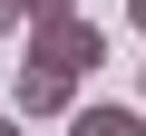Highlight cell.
Returning a JSON list of instances; mask_svg holds the SVG:
<instances>
[{
    "instance_id": "obj_6",
    "label": "cell",
    "mask_w": 146,
    "mask_h": 136,
    "mask_svg": "<svg viewBox=\"0 0 146 136\" xmlns=\"http://www.w3.org/2000/svg\"><path fill=\"white\" fill-rule=\"evenodd\" d=\"M127 20H136V29H146V0H127Z\"/></svg>"
},
{
    "instance_id": "obj_4",
    "label": "cell",
    "mask_w": 146,
    "mask_h": 136,
    "mask_svg": "<svg viewBox=\"0 0 146 136\" xmlns=\"http://www.w3.org/2000/svg\"><path fill=\"white\" fill-rule=\"evenodd\" d=\"M20 10H29V20H68L78 0H20ZM29 20H20V29H29Z\"/></svg>"
},
{
    "instance_id": "obj_1",
    "label": "cell",
    "mask_w": 146,
    "mask_h": 136,
    "mask_svg": "<svg viewBox=\"0 0 146 136\" xmlns=\"http://www.w3.org/2000/svg\"><path fill=\"white\" fill-rule=\"evenodd\" d=\"M29 58L68 68V78H88V68L107 58V29H98V20H78V10H68V20H29Z\"/></svg>"
},
{
    "instance_id": "obj_7",
    "label": "cell",
    "mask_w": 146,
    "mask_h": 136,
    "mask_svg": "<svg viewBox=\"0 0 146 136\" xmlns=\"http://www.w3.org/2000/svg\"><path fill=\"white\" fill-rule=\"evenodd\" d=\"M0 136H20V126H10V117H0Z\"/></svg>"
},
{
    "instance_id": "obj_3",
    "label": "cell",
    "mask_w": 146,
    "mask_h": 136,
    "mask_svg": "<svg viewBox=\"0 0 146 136\" xmlns=\"http://www.w3.org/2000/svg\"><path fill=\"white\" fill-rule=\"evenodd\" d=\"M68 136H146V107H117V97H78V107H68Z\"/></svg>"
},
{
    "instance_id": "obj_2",
    "label": "cell",
    "mask_w": 146,
    "mask_h": 136,
    "mask_svg": "<svg viewBox=\"0 0 146 136\" xmlns=\"http://www.w3.org/2000/svg\"><path fill=\"white\" fill-rule=\"evenodd\" d=\"M10 97H20V117H68V107H78V78H68V68H49V58H20Z\"/></svg>"
},
{
    "instance_id": "obj_5",
    "label": "cell",
    "mask_w": 146,
    "mask_h": 136,
    "mask_svg": "<svg viewBox=\"0 0 146 136\" xmlns=\"http://www.w3.org/2000/svg\"><path fill=\"white\" fill-rule=\"evenodd\" d=\"M20 20H29V10H20V0H0V39H10V29H20Z\"/></svg>"
}]
</instances>
